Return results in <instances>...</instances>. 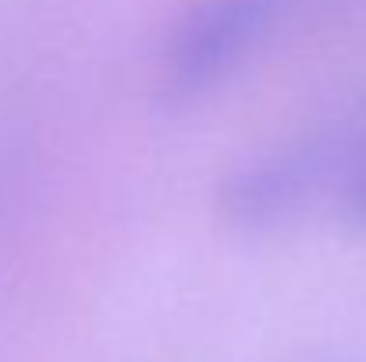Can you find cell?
Segmentation results:
<instances>
[{
    "label": "cell",
    "mask_w": 366,
    "mask_h": 362,
    "mask_svg": "<svg viewBox=\"0 0 366 362\" xmlns=\"http://www.w3.org/2000/svg\"><path fill=\"white\" fill-rule=\"evenodd\" d=\"M331 210L352 224V228H366V135H349V149H345V164L335 185V199Z\"/></svg>",
    "instance_id": "cell-3"
},
{
    "label": "cell",
    "mask_w": 366,
    "mask_h": 362,
    "mask_svg": "<svg viewBox=\"0 0 366 362\" xmlns=\"http://www.w3.org/2000/svg\"><path fill=\"white\" fill-rule=\"evenodd\" d=\"M295 0H196L171 25L157 61V96L189 107L221 89L270 39Z\"/></svg>",
    "instance_id": "cell-2"
},
{
    "label": "cell",
    "mask_w": 366,
    "mask_h": 362,
    "mask_svg": "<svg viewBox=\"0 0 366 362\" xmlns=\"http://www.w3.org/2000/svg\"><path fill=\"white\" fill-rule=\"evenodd\" d=\"M345 149L349 135L317 131L245 156L217 188L221 217L239 231H277L331 206Z\"/></svg>",
    "instance_id": "cell-1"
}]
</instances>
